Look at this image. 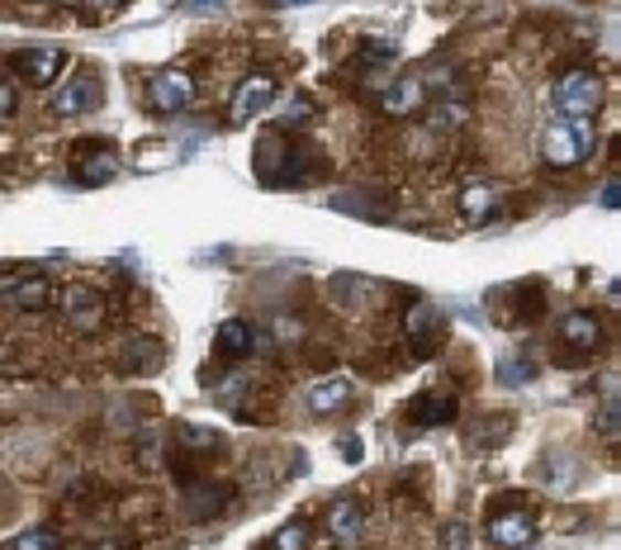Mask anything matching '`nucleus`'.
Returning <instances> with one entry per match:
<instances>
[{
    "instance_id": "nucleus-31",
    "label": "nucleus",
    "mask_w": 621,
    "mask_h": 550,
    "mask_svg": "<svg viewBox=\"0 0 621 550\" xmlns=\"http://www.w3.org/2000/svg\"><path fill=\"white\" fill-rule=\"evenodd\" d=\"M82 550H129L124 541H82Z\"/></svg>"
},
{
    "instance_id": "nucleus-22",
    "label": "nucleus",
    "mask_w": 621,
    "mask_h": 550,
    "mask_svg": "<svg viewBox=\"0 0 621 550\" xmlns=\"http://www.w3.org/2000/svg\"><path fill=\"white\" fill-rule=\"evenodd\" d=\"M57 546H62V537L53 527H29L20 537H10V550H57Z\"/></svg>"
},
{
    "instance_id": "nucleus-5",
    "label": "nucleus",
    "mask_w": 621,
    "mask_h": 550,
    "mask_svg": "<svg viewBox=\"0 0 621 550\" xmlns=\"http://www.w3.org/2000/svg\"><path fill=\"white\" fill-rule=\"evenodd\" d=\"M404 342H408L413 356L441 352V342H446V313H441L437 304H427V300H418L413 309H404Z\"/></svg>"
},
{
    "instance_id": "nucleus-14",
    "label": "nucleus",
    "mask_w": 621,
    "mask_h": 550,
    "mask_svg": "<svg viewBox=\"0 0 621 550\" xmlns=\"http://www.w3.org/2000/svg\"><path fill=\"white\" fill-rule=\"evenodd\" d=\"M456 408H460V399H456V389H446V385H437V389H422L418 399L408 403V422L413 428H446V422H456Z\"/></svg>"
},
{
    "instance_id": "nucleus-9",
    "label": "nucleus",
    "mask_w": 621,
    "mask_h": 550,
    "mask_svg": "<svg viewBox=\"0 0 621 550\" xmlns=\"http://www.w3.org/2000/svg\"><path fill=\"white\" fill-rule=\"evenodd\" d=\"M602 319L593 309H569L560 313V323H555V342H560L565 352H579V356H593L602 347Z\"/></svg>"
},
{
    "instance_id": "nucleus-26",
    "label": "nucleus",
    "mask_w": 621,
    "mask_h": 550,
    "mask_svg": "<svg viewBox=\"0 0 621 550\" xmlns=\"http://www.w3.org/2000/svg\"><path fill=\"white\" fill-rule=\"evenodd\" d=\"M0 105H6V119H14V109H20V72H14V62H10V72H6V90H0Z\"/></svg>"
},
{
    "instance_id": "nucleus-30",
    "label": "nucleus",
    "mask_w": 621,
    "mask_h": 550,
    "mask_svg": "<svg viewBox=\"0 0 621 550\" xmlns=\"http://www.w3.org/2000/svg\"><path fill=\"white\" fill-rule=\"evenodd\" d=\"M602 209H621V181H612L608 191H602Z\"/></svg>"
},
{
    "instance_id": "nucleus-32",
    "label": "nucleus",
    "mask_w": 621,
    "mask_h": 550,
    "mask_svg": "<svg viewBox=\"0 0 621 550\" xmlns=\"http://www.w3.org/2000/svg\"><path fill=\"white\" fill-rule=\"evenodd\" d=\"M266 6H318V0H266Z\"/></svg>"
},
{
    "instance_id": "nucleus-24",
    "label": "nucleus",
    "mask_w": 621,
    "mask_h": 550,
    "mask_svg": "<svg viewBox=\"0 0 621 550\" xmlns=\"http://www.w3.org/2000/svg\"><path fill=\"white\" fill-rule=\"evenodd\" d=\"M266 550H309V527L304 522H290L276 531V541H270Z\"/></svg>"
},
{
    "instance_id": "nucleus-2",
    "label": "nucleus",
    "mask_w": 621,
    "mask_h": 550,
    "mask_svg": "<svg viewBox=\"0 0 621 550\" xmlns=\"http://www.w3.org/2000/svg\"><path fill=\"white\" fill-rule=\"evenodd\" d=\"M484 537L493 546H503V550H527L536 541V513H532V503L527 498H493V513H489V522H484Z\"/></svg>"
},
{
    "instance_id": "nucleus-3",
    "label": "nucleus",
    "mask_w": 621,
    "mask_h": 550,
    "mask_svg": "<svg viewBox=\"0 0 621 550\" xmlns=\"http://www.w3.org/2000/svg\"><path fill=\"white\" fill-rule=\"evenodd\" d=\"M588 152V129H575V123H560L550 119L546 129H540V162L550 171H575Z\"/></svg>"
},
{
    "instance_id": "nucleus-19",
    "label": "nucleus",
    "mask_w": 621,
    "mask_h": 550,
    "mask_svg": "<svg viewBox=\"0 0 621 550\" xmlns=\"http://www.w3.org/2000/svg\"><path fill=\"white\" fill-rule=\"evenodd\" d=\"M503 209V195L493 191V185H465V191H460V218H465L470 228H480V224H489L493 214Z\"/></svg>"
},
{
    "instance_id": "nucleus-27",
    "label": "nucleus",
    "mask_w": 621,
    "mask_h": 550,
    "mask_svg": "<svg viewBox=\"0 0 621 550\" xmlns=\"http://www.w3.org/2000/svg\"><path fill=\"white\" fill-rule=\"evenodd\" d=\"M465 541H470L465 522H446V550H465Z\"/></svg>"
},
{
    "instance_id": "nucleus-33",
    "label": "nucleus",
    "mask_w": 621,
    "mask_h": 550,
    "mask_svg": "<svg viewBox=\"0 0 621 550\" xmlns=\"http://www.w3.org/2000/svg\"><path fill=\"white\" fill-rule=\"evenodd\" d=\"M617 152H621V143H617Z\"/></svg>"
},
{
    "instance_id": "nucleus-18",
    "label": "nucleus",
    "mask_w": 621,
    "mask_h": 550,
    "mask_svg": "<svg viewBox=\"0 0 621 550\" xmlns=\"http://www.w3.org/2000/svg\"><path fill=\"white\" fill-rule=\"evenodd\" d=\"M309 408L318 418H332V413H342L346 403L356 399V389H352V380H346V375H323V380H313L309 385Z\"/></svg>"
},
{
    "instance_id": "nucleus-7",
    "label": "nucleus",
    "mask_w": 621,
    "mask_h": 550,
    "mask_svg": "<svg viewBox=\"0 0 621 550\" xmlns=\"http://www.w3.org/2000/svg\"><path fill=\"white\" fill-rule=\"evenodd\" d=\"M100 100H105V82H100V76H95L90 67L72 72L67 82H57V86H53V115H62V119L86 115V109H95Z\"/></svg>"
},
{
    "instance_id": "nucleus-20",
    "label": "nucleus",
    "mask_w": 621,
    "mask_h": 550,
    "mask_svg": "<svg viewBox=\"0 0 621 550\" xmlns=\"http://www.w3.org/2000/svg\"><path fill=\"white\" fill-rule=\"evenodd\" d=\"M223 498H233L228 484H214V479H204V484L190 479V484H185V513H190V517H210V513H218V508H223Z\"/></svg>"
},
{
    "instance_id": "nucleus-29",
    "label": "nucleus",
    "mask_w": 621,
    "mask_h": 550,
    "mask_svg": "<svg viewBox=\"0 0 621 550\" xmlns=\"http://www.w3.org/2000/svg\"><path fill=\"white\" fill-rule=\"evenodd\" d=\"M181 10H195V14H218L223 0H181Z\"/></svg>"
},
{
    "instance_id": "nucleus-8",
    "label": "nucleus",
    "mask_w": 621,
    "mask_h": 550,
    "mask_svg": "<svg viewBox=\"0 0 621 550\" xmlns=\"http://www.w3.org/2000/svg\"><path fill=\"white\" fill-rule=\"evenodd\" d=\"M195 100V76L181 72V67H167L148 82V109L152 115H181Z\"/></svg>"
},
{
    "instance_id": "nucleus-12",
    "label": "nucleus",
    "mask_w": 621,
    "mask_h": 550,
    "mask_svg": "<svg viewBox=\"0 0 621 550\" xmlns=\"http://www.w3.org/2000/svg\"><path fill=\"white\" fill-rule=\"evenodd\" d=\"M328 537L338 541V550H361L365 546V508H361L352 494L332 498V508H328Z\"/></svg>"
},
{
    "instance_id": "nucleus-17",
    "label": "nucleus",
    "mask_w": 621,
    "mask_h": 550,
    "mask_svg": "<svg viewBox=\"0 0 621 550\" xmlns=\"http://www.w3.org/2000/svg\"><path fill=\"white\" fill-rule=\"evenodd\" d=\"M261 347V333H257V323H247V319H223L218 323V333H214V352L223 360H251Z\"/></svg>"
},
{
    "instance_id": "nucleus-4",
    "label": "nucleus",
    "mask_w": 621,
    "mask_h": 550,
    "mask_svg": "<svg viewBox=\"0 0 621 550\" xmlns=\"http://www.w3.org/2000/svg\"><path fill=\"white\" fill-rule=\"evenodd\" d=\"M57 304H62V319H67L72 333H100L105 319H109V304H105V294L95 290V285H67L57 294Z\"/></svg>"
},
{
    "instance_id": "nucleus-10",
    "label": "nucleus",
    "mask_w": 621,
    "mask_h": 550,
    "mask_svg": "<svg viewBox=\"0 0 621 550\" xmlns=\"http://www.w3.org/2000/svg\"><path fill=\"white\" fill-rule=\"evenodd\" d=\"M115 171H119V152L109 143L86 138V143L72 148V176H76V185H105V181H115Z\"/></svg>"
},
{
    "instance_id": "nucleus-28",
    "label": "nucleus",
    "mask_w": 621,
    "mask_h": 550,
    "mask_svg": "<svg viewBox=\"0 0 621 550\" xmlns=\"http://www.w3.org/2000/svg\"><path fill=\"white\" fill-rule=\"evenodd\" d=\"M129 0H82V10H90V14H100V20H109L115 10H124Z\"/></svg>"
},
{
    "instance_id": "nucleus-21",
    "label": "nucleus",
    "mask_w": 621,
    "mask_h": 550,
    "mask_svg": "<svg viewBox=\"0 0 621 550\" xmlns=\"http://www.w3.org/2000/svg\"><path fill=\"white\" fill-rule=\"evenodd\" d=\"M593 428H598L602 442H621V395H608V399L598 403Z\"/></svg>"
},
{
    "instance_id": "nucleus-16",
    "label": "nucleus",
    "mask_w": 621,
    "mask_h": 550,
    "mask_svg": "<svg viewBox=\"0 0 621 550\" xmlns=\"http://www.w3.org/2000/svg\"><path fill=\"white\" fill-rule=\"evenodd\" d=\"M427 100V82L422 76H394L389 86H379V109L389 119H413Z\"/></svg>"
},
{
    "instance_id": "nucleus-11",
    "label": "nucleus",
    "mask_w": 621,
    "mask_h": 550,
    "mask_svg": "<svg viewBox=\"0 0 621 550\" xmlns=\"http://www.w3.org/2000/svg\"><path fill=\"white\" fill-rule=\"evenodd\" d=\"M162 366H167V347L157 337H129V342H119V352H115V370L129 375V380H148V375H157Z\"/></svg>"
},
{
    "instance_id": "nucleus-15",
    "label": "nucleus",
    "mask_w": 621,
    "mask_h": 550,
    "mask_svg": "<svg viewBox=\"0 0 621 550\" xmlns=\"http://www.w3.org/2000/svg\"><path fill=\"white\" fill-rule=\"evenodd\" d=\"M0 285H6V309L10 313H20V309L24 313H39V309H47L62 294V290H53V280H47V276H24V285H20V276L10 271Z\"/></svg>"
},
{
    "instance_id": "nucleus-1",
    "label": "nucleus",
    "mask_w": 621,
    "mask_h": 550,
    "mask_svg": "<svg viewBox=\"0 0 621 550\" xmlns=\"http://www.w3.org/2000/svg\"><path fill=\"white\" fill-rule=\"evenodd\" d=\"M550 100H555V109H560L565 119L583 123V119H598V109H602V100H608V90H602V76L593 67H569V72L555 76Z\"/></svg>"
},
{
    "instance_id": "nucleus-13",
    "label": "nucleus",
    "mask_w": 621,
    "mask_h": 550,
    "mask_svg": "<svg viewBox=\"0 0 621 550\" xmlns=\"http://www.w3.org/2000/svg\"><path fill=\"white\" fill-rule=\"evenodd\" d=\"M62 67H67V48H57V43H34V48H24V57L14 62V72H24L29 86H57Z\"/></svg>"
},
{
    "instance_id": "nucleus-6",
    "label": "nucleus",
    "mask_w": 621,
    "mask_h": 550,
    "mask_svg": "<svg viewBox=\"0 0 621 550\" xmlns=\"http://www.w3.org/2000/svg\"><path fill=\"white\" fill-rule=\"evenodd\" d=\"M276 96H280L276 76H270V72H251V76H243V82L233 86L228 119H233V123H251L257 115H266V109L276 105Z\"/></svg>"
},
{
    "instance_id": "nucleus-25",
    "label": "nucleus",
    "mask_w": 621,
    "mask_h": 550,
    "mask_svg": "<svg viewBox=\"0 0 621 550\" xmlns=\"http://www.w3.org/2000/svg\"><path fill=\"white\" fill-rule=\"evenodd\" d=\"M176 436H181L185 446H218V442H223V436H218L214 428H195V422H181Z\"/></svg>"
},
{
    "instance_id": "nucleus-23",
    "label": "nucleus",
    "mask_w": 621,
    "mask_h": 550,
    "mask_svg": "<svg viewBox=\"0 0 621 550\" xmlns=\"http://www.w3.org/2000/svg\"><path fill=\"white\" fill-rule=\"evenodd\" d=\"M536 375V360H527V356H507L503 366H499V380L503 385H527Z\"/></svg>"
}]
</instances>
